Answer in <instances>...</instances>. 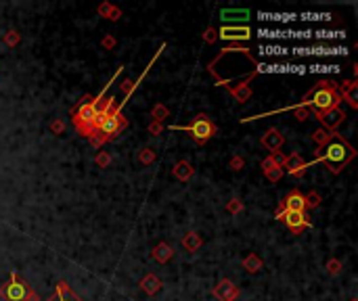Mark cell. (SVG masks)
<instances>
[{"instance_id":"52a82bcc","label":"cell","mask_w":358,"mask_h":301,"mask_svg":"<svg viewBox=\"0 0 358 301\" xmlns=\"http://www.w3.org/2000/svg\"><path fill=\"white\" fill-rule=\"evenodd\" d=\"M277 218L283 220L289 228L294 230V232H300L304 226H308V220H306L304 211H285L283 209V211H279V214H277Z\"/></svg>"},{"instance_id":"ba28073f","label":"cell","mask_w":358,"mask_h":301,"mask_svg":"<svg viewBox=\"0 0 358 301\" xmlns=\"http://www.w3.org/2000/svg\"><path fill=\"white\" fill-rule=\"evenodd\" d=\"M5 295H7L9 301H25V299H27V287H25V282H21L19 278H17L15 272H13V276H11V282H9Z\"/></svg>"},{"instance_id":"4fadbf2b","label":"cell","mask_w":358,"mask_h":301,"mask_svg":"<svg viewBox=\"0 0 358 301\" xmlns=\"http://www.w3.org/2000/svg\"><path fill=\"white\" fill-rule=\"evenodd\" d=\"M46 301H82V299H80L78 295H74V293L70 291V287L65 285V282H59L55 295L50 297V299H46Z\"/></svg>"},{"instance_id":"8fae6325","label":"cell","mask_w":358,"mask_h":301,"mask_svg":"<svg viewBox=\"0 0 358 301\" xmlns=\"http://www.w3.org/2000/svg\"><path fill=\"white\" fill-rule=\"evenodd\" d=\"M222 21H237V23H247L249 21V11L247 9H224L220 11Z\"/></svg>"},{"instance_id":"7c38bea8","label":"cell","mask_w":358,"mask_h":301,"mask_svg":"<svg viewBox=\"0 0 358 301\" xmlns=\"http://www.w3.org/2000/svg\"><path fill=\"white\" fill-rule=\"evenodd\" d=\"M306 207V199L302 197V194L296 190V192H289L287 199L283 201V209L285 211H304Z\"/></svg>"},{"instance_id":"9c48e42d","label":"cell","mask_w":358,"mask_h":301,"mask_svg":"<svg viewBox=\"0 0 358 301\" xmlns=\"http://www.w3.org/2000/svg\"><path fill=\"white\" fill-rule=\"evenodd\" d=\"M249 36H251L249 27H243V25L220 29V38H222V40H249Z\"/></svg>"},{"instance_id":"8992f818","label":"cell","mask_w":358,"mask_h":301,"mask_svg":"<svg viewBox=\"0 0 358 301\" xmlns=\"http://www.w3.org/2000/svg\"><path fill=\"white\" fill-rule=\"evenodd\" d=\"M258 72L262 74H304L306 65H294V63H260Z\"/></svg>"},{"instance_id":"30bf717a","label":"cell","mask_w":358,"mask_h":301,"mask_svg":"<svg viewBox=\"0 0 358 301\" xmlns=\"http://www.w3.org/2000/svg\"><path fill=\"white\" fill-rule=\"evenodd\" d=\"M318 117H320V121L325 123L327 128H337L339 123L344 121V111L339 109V107H333V109H329V111H325V113H318Z\"/></svg>"},{"instance_id":"5b68a950","label":"cell","mask_w":358,"mask_h":301,"mask_svg":"<svg viewBox=\"0 0 358 301\" xmlns=\"http://www.w3.org/2000/svg\"><path fill=\"white\" fill-rule=\"evenodd\" d=\"M170 130H180V132H191L199 143H203V140H208L214 136L216 128L214 123L210 119H206V115H197V119L191 123V126H170Z\"/></svg>"},{"instance_id":"3957f363","label":"cell","mask_w":358,"mask_h":301,"mask_svg":"<svg viewBox=\"0 0 358 301\" xmlns=\"http://www.w3.org/2000/svg\"><path fill=\"white\" fill-rule=\"evenodd\" d=\"M352 155H354V151L350 149L348 143H344L342 138H333L331 143H329L325 149H322V155L316 159V161L329 163L333 170H337V168L346 165L350 159H352Z\"/></svg>"},{"instance_id":"7a4b0ae2","label":"cell","mask_w":358,"mask_h":301,"mask_svg":"<svg viewBox=\"0 0 358 301\" xmlns=\"http://www.w3.org/2000/svg\"><path fill=\"white\" fill-rule=\"evenodd\" d=\"M289 48V57H339L346 55V46L342 44H327V42H318V44H294L287 46Z\"/></svg>"},{"instance_id":"277c9868","label":"cell","mask_w":358,"mask_h":301,"mask_svg":"<svg viewBox=\"0 0 358 301\" xmlns=\"http://www.w3.org/2000/svg\"><path fill=\"white\" fill-rule=\"evenodd\" d=\"M308 103L312 105L316 115H318V113H325L333 107H339V96L335 94L331 86H325V82H322L320 86H316L312 90V96H308Z\"/></svg>"},{"instance_id":"6da1fadb","label":"cell","mask_w":358,"mask_h":301,"mask_svg":"<svg viewBox=\"0 0 358 301\" xmlns=\"http://www.w3.org/2000/svg\"><path fill=\"white\" fill-rule=\"evenodd\" d=\"M258 38L270 40V42H285V40H294V42H310V40H320V42H335L346 38L344 31L339 29H312V27H302L296 29L291 25L285 27H260L258 29Z\"/></svg>"}]
</instances>
